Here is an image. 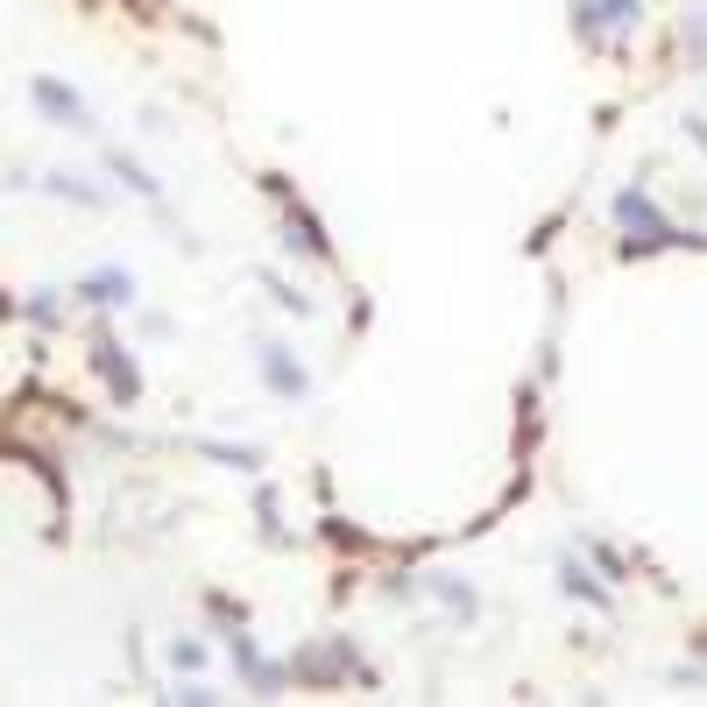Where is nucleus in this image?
Returning a JSON list of instances; mask_svg holds the SVG:
<instances>
[{"mask_svg": "<svg viewBox=\"0 0 707 707\" xmlns=\"http://www.w3.org/2000/svg\"><path fill=\"white\" fill-rule=\"evenodd\" d=\"M573 29H580L587 50H602L608 36L637 29V0H573Z\"/></svg>", "mask_w": 707, "mask_h": 707, "instance_id": "1", "label": "nucleus"}, {"mask_svg": "<svg viewBox=\"0 0 707 707\" xmlns=\"http://www.w3.org/2000/svg\"><path fill=\"white\" fill-rule=\"evenodd\" d=\"M616 220L629 226V248H665V241H679L673 220H658V205L644 199V191H623V199H616Z\"/></svg>", "mask_w": 707, "mask_h": 707, "instance_id": "2", "label": "nucleus"}, {"mask_svg": "<svg viewBox=\"0 0 707 707\" xmlns=\"http://www.w3.org/2000/svg\"><path fill=\"white\" fill-rule=\"evenodd\" d=\"M255 368H262V382H270V396H283V404H297L304 390H312V375L291 361V347H276V340H262L255 347Z\"/></svg>", "mask_w": 707, "mask_h": 707, "instance_id": "3", "label": "nucleus"}, {"mask_svg": "<svg viewBox=\"0 0 707 707\" xmlns=\"http://www.w3.org/2000/svg\"><path fill=\"white\" fill-rule=\"evenodd\" d=\"M29 100L43 107V113H50L57 128H92L85 100H79V92H71V85H57V79H36V85H29Z\"/></svg>", "mask_w": 707, "mask_h": 707, "instance_id": "4", "label": "nucleus"}, {"mask_svg": "<svg viewBox=\"0 0 707 707\" xmlns=\"http://www.w3.org/2000/svg\"><path fill=\"white\" fill-rule=\"evenodd\" d=\"M79 297H85V304H107V312H121V304H135V276H128V270H92V276L79 283Z\"/></svg>", "mask_w": 707, "mask_h": 707, "instance_id": "5", "label": "nucleus"}, {"mask_svg": "<svg viewBox=\"0 0 707 707\" xmlns=\"http://www.w3.org/2000/svg\"><path fill=\"white\" fill-rule=\"evenodd\" d=\"M100 368H107V382H113V396H121V404H135L142 375H135V361H121V347H113V340H100Z\"/></svg>", "mask_w": 707, "mask_h": 707, "instance_id": "6", "label": "nucleus"}, {"mask_svg": "<svg viewBox=\"0 0 707 707\" xmlns=\"http://www.w3.org/2000/svg\"><path fill=\"white\" fill-rule=\"evenodd\" d=\"M559 587H566V595H580L587 608H608V595H602V587H595V580H587V573H580V566H573V559H559Z\"/></svg>", "mask_w": 707, "mask_h": 707, "instance_id": "7", "label": "nucleus"}, {"mask_svg": "<svg viewBox=\"0 0 707 707\" xmlns=\"http://www.w3.org/2000/svg\"><path fill=\"white\" fill-rule=\"evenodd\" d=\"M170 658H178V673H184V665H205V644H191V637H178V652H170Z\"/></svg>", "mask_w": 707, "mask_h": 707, "instance_id": "8", "label": "nucleus"}]
</instances>
